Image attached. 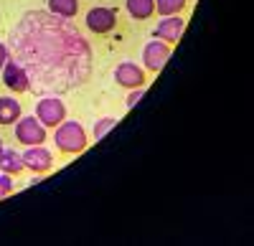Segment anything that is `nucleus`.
<instances>
[{
	"mask_svg": "<svg viewBox=\"0 0 254 246\" xmlns=\"http://www.w3.org/2000/svg\"><path fill=\"white\" fill-rule=\"evenodd\" d=\"M54 145L61 155H79L89 145L87 130H84L76 119H64L54 130Z\"/></svg>",
	"mask_w": 254,
	"mask_h": 246,
	"instance_id": "1",
	"label": "nucleus"
},
{
	"mask_svg": "<svg viewBox=\"0 0 254 246\" xmlns=\"http://www.w3.org/2000/svg\"><path fill=\"white\" fill-rule=\"evenodd\" d=\"M36 119H38L46 130H56L61 122L66 119V104H64L56 94L41 97V99L36 101Z\"/></svg>",
	"mask_w": 254,
	"mask_h": 246,
	"instance_id": "2",
	"label": "nucleus"
},
{
	"mask_svg": "<svg viewBox=\"0 0 254 246\" xmlns=\"http://www.w3.org/2000/svg\"><path fill=\"white\" fill-rule=\"evenodd\" d=\"M13 127H15V142H20L23 148L44 145V142L49 140V130L36 119V114H31V117H20Z\"/></svg>",
	"mask_w": 254,
	"mask_h": 246,
	"instance_id": "3",
	"label": "nucleus"
},
{
	"mask_svg": "<svg viewBox=\"0 0 254 246\" xmlns=\"http://www.w3.org/2000/svg\"><path fill=\"white\" fill-rule=\"evenodd\" d=\"M171 58V44H165L160 38H153L150 44H145L142 49V69L150 71V74H158L165 61Z\"/></svg>",
	"mask_w": 254,
	"mask_h": 246,
	"instance_id": "4",
	"label": "nucleus"
},
{
	"mask_svg": "<svg viewBox=\"0 0 254 246\" xmlns=\"http://www.w3.org/2000/svg\"><path fill=\"white\" fill-rule=\"evenodd\" d=\"M20 157H23V165L26 170L36 173V175H46L54 170V155L44 148V145H31L26 148L23 152H20Z\"/></svg>",
	"mask_w": 254,
	"mask_h": 246,
	"instance_id": "5",
	"label": "nucleus"
},
{
	"mask_svg": "<svg viewBox=\"0 0 254 246\" xmlns=\"http://www.w3.org/2000/svg\"><path fill=\"white\" fill-rule=\"evenodd\" d=\"M0 74H3V84L10 92H15V94H26L31 89V76H28V71L20 66L15 58H8L5 66L0 69Z\"/></svg>",
	"mask_w": 254,
	"mask_h": 246,
	"instance_id": "6",
	"label": "nucleus"
},
{
	"mask_svg": "<svg viewBox=\"0 0 254 246\" xmlns=\"http://www.w3.org/2000/svg\"><path fill=\"white\" fill-rule=\"evenodd\" d=\"M115 81L125 89H137L147 84V71L140 64H135V61H122L115 69Z\"/></svg>",
	"mask_w": 254,
	"mask_h": 246,
	"instance_id": "7",
	"label": "nucleus"
},
{
	"mask_svg": "<svg viewBox=\"0 0 254 246\" xmlns=\"http://www.w3.org/2000/svg\"><path fill=\"white\" fill-rule=\"evenodd\" d=\"M84 23H87V28L97 36H104V33H110L115 31L117 26V13L112 8H104V5H97L87 13V18H84Z\"/></svg>",
	"mask_w": 254,
	"mask_h": 246,
	"instance_id": "8",
	"label": "nucleus"
},
{
	"mask_svg": "<svg viewBox=\"0 0 254 246\" xmlns=\"http://www.w3.org/2000/svg\"><path fill=\"white\" fill-rule=\"evenodd\" d=\"M183 28H186V18H181V13L178 15H163V20L158 23V28L153 31V36L173 46V44H178V38L183 36Z\"/></svg>",
	"mask_w": 254,
	"mask_h": 246,
	"instance_id": "9",
	"label": "nucleus"
},
{
	"mask_svg": "<svg viewBox=\"0 0 254 246\" xmlns=\"http://www.w3.org/2000/svg\"><path fill=\"white\" fill-rule=\"evenodd\" d=\"M20 117H23L20 101L15 97H10V94L0 97V127H13Z\"/></svg>",
	"mask_w": 254,
	"mask_h": 246,
	"instance_id": "10",
	"label": "nucleus"
},
{
	"mask_svg": "<svg viewBox=\"0 0 254 246\" xmlns=\"http://www.w3.org/2000/svg\"><path fill=\"white\" fill-rule=\"evenodd\" d=\"M0 170L8 173V175H13V178L23 173L26 165H23V157H20V152H15V150H10V148L0 150Z\"/></svg>",
	"mask_w": 254,
	"mask_h": 246,
	"instance_id": "11",
	"label": "nucleus"
},
{
	"mask_svg": "<svg viewBox=\"0 0 254 246\" xmlns=\"http://www.w3.org/2000/svg\"><path fill=\"white\" fill-rule=\"evenodd\" d=\"M125 10L132 20H147L155 15V0H125Z\"/></svg>",
	"mask_w": 254,
	"mask_h": 246,
	"instance_id": "12",
	"label": "nucleus"
},
{
	"mask_svg": "<svg viewBox=\"0 0 254 246\" xmlns=\"http://www.w3.org/2000/svg\"><path fill=\"white\" fill-rule=\"evenodd\" d=\"M46 8L51 15L64 18V20H71L79 13V0H46Z\"/></svg>",
	"mask_w": 254,
	"mask_h": 246,
	"instance_id": "13",
	"label": "nucleus"
},
{
	"mask_svg": "<svg viewBox=\"0 0 254 246\" xmlns=\"http://www.w3.org/2000/svg\"><path fill=\"white\" fill-rule=\"evenodd\" d=\"M188 0H155V13L158 15H178L186 10Z\"/></svg>",
	"mask_w": 254,
	"mask_h": 246,
	"instance_id": "14",
	"label": "nucleus"
},
{
	"mask_svg": "<svg viewBox=\"0 0 254 246\" xmlns=\"http://www.w3.org/2000/svg\"><path fill=\"white\" fill-rule=\"evenodd\" d=\"M115 125H117V119H115V117H104V119H99L97 125H94V132H92V135H94V140H102V137L107 135Z\"/></svg>",
	"mask_w": 254,
	"mask_h": 246,
	"instance_id": "15",
	"label": "nucleus"
},
{
	"mask_svg": "<svg viewBox=\"0 0 254 246\" xmlns=\"http://www.w3.org/2000/svg\"><path fill=\"white\" fill-rule=\"evenodd\" d=\"M13 191H15V180H13V175H8V173L0 170V198H8Z\"/></svg>",
	"mask_w": 254,
	"mask_h": 246,
	"instance_id": "16",
	"label": "nucleus"
},
{
	"mask_svg": "<svg viewBox=\"0 0 254 246\" xmlns=\"http://www.w3.org/2000/svg\"><path fill=\"white\" fill-rule=\"evenodd\" d=\"M142 94H145V87H137V89H130V94H127V109L130 107H135L137 101L142 99Z\"/></svg>",
	"mask_w": 254,
	"mask_h": 246,
	"instance_id": "17",
	"label": "nucleus"
},
{
	"mask_svg": "<svg viewBox=\"0 0 254 246\" xmlns=\"http://www.w3.org/2000/svg\"><path fill=\"white\" fill-rule=\"evenodd\" d=\"M10 58V51H8V46L3 44V41H0V69L5 66V61Z\"/></svg>",
	"mask_w": 254,
	"mask_h": 246,
	"instance_id": "18",
	"label": "nucleus"
},
{
	"mask_svg": "<svg viewBox=\"0 0 254 246\" xmlns=\"http://www.w3.org/2000/svg\"><path fill=\"white\" fill-rule=\"evenodd\" d=\"M0 150H3V137H0Z\"/></svg>",
	"mask_w": 254,
	"mask_h": 246,
	"instance_id": "19",
	"label": "nucleus"
}]
</instances>
